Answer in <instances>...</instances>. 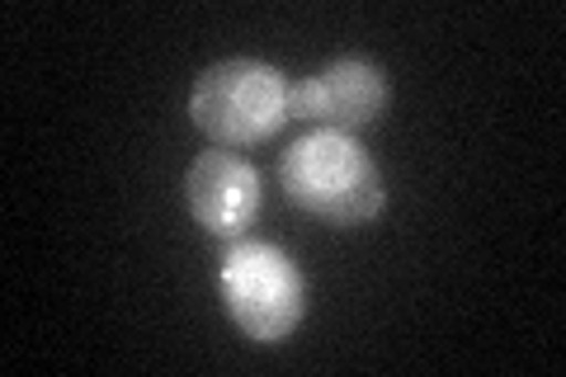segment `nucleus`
I'll return each mask as SVG.
<instances>
[{
	"label": "nucleus",
	"instance_id": "obj_1",
	"mask_svg": "<svg viewBox=\"0 0 566 377\" xmlns=\"http://www.w3.org/2000/svg\"><path fill=\"white\" fill-rule=\"evenodd\" d=\"M279 185L289 193V203L331 227H368L387 208V185L374 156L349 133H331V128L297 137L283 151Z\"/></svg>",
	"mask_w": 566,
	"mask_h": 377
},
{
	"label": "nucleus",
	"instance_id": "obj_2",
	"mask_svg": "<svg viewBox=\"0 0 566 377\" xmlns=\"http://www.w3.org/2000/svg\"><path fill=\"white\" fill-rule=\"evenodd\" d=\"M293 118V81L255 57H227L199 71L189 90V123L212 147L241 151L283 133Z\"/></svg>",
	"mask_w": 566,
	"mask_h": 377
},
{
	"label": "nucleus",
	"instance_id": "obj_3",
	"mask_svg": "<svg viewBox=\"0 0 566 377\" xmlns=\"http://www.w3.org/2000/svg\"><path fill=\"white\" fill-rule=\"evenodd\" d=\"M218 293L237 331L255 345H283L307 316V279L297 260L274 241H227L218 264Z\"/></svg>",
	"mask_w": 566,
	"mask_h": 377
},
{
	"label": "nucleus",
	"instance_id": "obj_4",
	"mask_svg": "<svg viewBox=\"0 0 566 377\" xmlns=\"http://www.w3.org/2000/svg\"><path fill=\"white\" fill-rule=\"evenodd\" d=\"M185 203L208 237L241 241V237H251V227L260 222V203H264L260 170L237 151L208 147L193 156L185 170Z\"/></svg>",
	"mask_w": 566,
	"mask_h": 377
},
{
	"label": "nucleus",
	"instance_id": "obj_5",
	"mask_svg": "<svg viewBox=\"0 0 566 377\" xmlns=\"http://www.w3.org/2000/svg\"><path fill=\"white\" fill-rule=\"evenodd\" d=\"M392 100L387 71L368 57H335L316 76L293 81V118H312L331 133H359L378 123Z\"/></svg>",
	"mask_w": 566,
	"mask_h": 377
}]
</instances>
